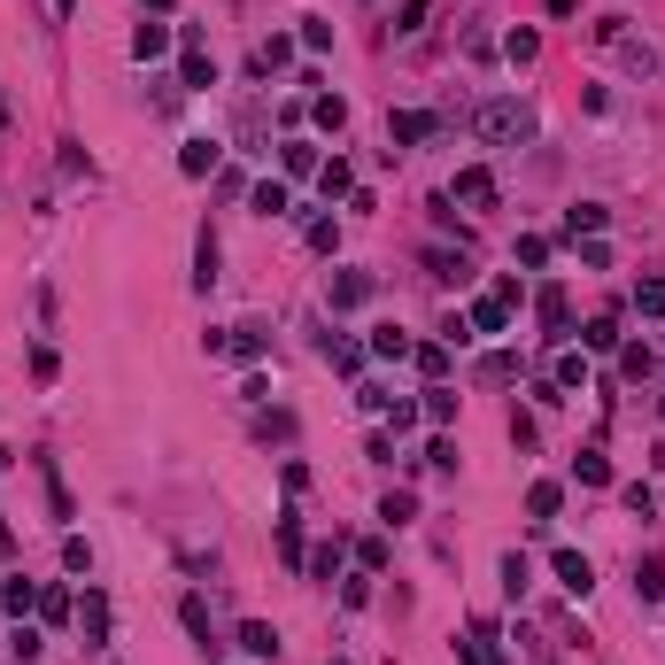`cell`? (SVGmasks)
<instances>
[{"label": "cell", "instance_id": "cell-1", "mask_svg": "<svg viewBox=\"0 0 665 665\" xmlns=\"http://www.w3.org/2000/svg\"><path fill=\"white\" fill-rule=\"evenodd\" d=\"M472 132H480V140H488V147H519L526 132H534V116H526L519 101H488V109L472 116Z\"/></svg>", "mask_w": 665, "mask_h": 665}, {"label": "cell", "instance_id": "cell-2", "mask_svg": "<svg viewBox=\"0 0 665 665\" xmlns=\"http://www.w3.org/2000/svg\"><path fill=\"white\" fill-rule=\"evenodd\" d=\"M511 310H519V279H495V287L472 302V318H464V325H472V333H503Z\"/></svg>", "mask_w": 665, "mask_h": 665}, {"label": "cell", "instance_id": "cell-3", "mask_svg": "<svg viewBox=\"0 0 665 665\" xmlns=\"http://www.w3.org/2000/svg\"><path fill=\"white\" fill-rule=\"evenodd\" d=\"M263 348H271V325H256V318L232 325V341H225V333H209V356H248V364H256Z\"/></svg>", "mask_w": 665, "mask_h": 665}, {"label": "cell", "instance_id": "cell-4", "mask_svg": "<svg viewBox=\"0 0 665 665\" xmlns=\"http://www.w3.org/2000/svg\"><path fill=\"white\" fill-rule=\"evenodd\" d=\"M449 202H464V209H495V171L464 163V171H457V186H449Z\"/></svg>", "mask_w": 665, "mask_h": 665}, {"label": "cell", "instance_id": "cell-5", "mask_svg": "<svg viewBox=\"0 0 665 665\" xmlns=\"http://www.w3.org/2000/svg\"><path fill=\"white\" fill-rule=\"evenodd\" d=\"M178 86H186V93H202V86H217V62H209V47H202V31H186V62H178Z\"/></svg>", "mask_w": 665, "mask_h": 665}, {"label": "cell", "instance_id": "cell-6", "mask_svg": "<svg viewBox=\"0 0 665 665\" xmlns=\"http://www.w3.org/2000/svg\"><path fill=\"white\" fill-rule=\"evenodd\" d=\"M418 140H434V116L426 109H395L387 116V155H395V147H418Z\"/></svg>", "mask_w": 665, "mask_h": 665}, {"label": "cell", "instance_id": "cell-7", "mask_svg": "<svg viewBox=\"0 0 665 665\" xmlns=\"http://www.w3.org/2000/svg\"><path fill=\"white\" fill-rule=\"evenodd\" d=\"M78 627H86V650H109V596L101 588L78 596Z\"/></svg>", "mask_w": 665, "mask_h": 665}, {"label": "cell", "instance_id": "cell-8", "mask_svg": "<svg viewBox=\"0 0 665 665\" xmlns=\"http://www.w3.org/2000/svg\"><path fill=\"white\" fill-rule=\"evenodd\" d=\"M550 573H557V588H565V596H588V588H596V565H588L580 550H557Z\"/></svg>", "mask_w": 665, "mask_h": 665}, {"label": "cell", "instance_id": "cell-9", "mask_svg": "<svg viewBox=\"0 0 665 665\" xmlns=\"http://www.w3.org/2000/svg\"><path fill=\"white\" fill-rule=\"evenodd\" d=\"M217 155H225L217 140H186V147H178V171H186V178H209V171H217Z\"/></svg>", "mask_w": 665, "mask_h": 665}, {"label": "cell", "instance_id": "cell-10", "mask_svg": "<svg viewBox=\"0 0 665 665\" xmlns=\"http://www.w3.org/2000/svg\"><path fill=\"white\" fill-rule=\"evenodd\" d=\"M271 542H279V557H287V565H310V550H302V519H294V511H279Z\"/></svg>", "mask_w": 665, "mask_h": 665}, {"label": "cell", "instance_id": "cell-11", "mask_svg": "<svg viewBox=\"0 0 665 665\" xmlns=\"http://www.w3.org/2000/svg\"><path fill=\"white\" fill-rule=\"evenodd\" d=\"M356 302H372V271H341L333 279V310H356Z\"/></svg>", "mask_w": 665, "mask_h": 665}, {"label": "cell", "instance_id": "cell-12", "mask_svg": "<svg viewBox=\"0 0 665 665\" xmlns=\"http://www.w3.org/2000/svg\"><path fill=\"white\" fill-rule=\"evenodd\" d=\"M557 503H565V488H557V480H534V488H526V511H534V526H550Z\"/></svg>", "mask_w": 665, "mask_h": 665}, {"label": "cell", "instance_id": "cell-13", "mask_svg": "<svg viewBox=\"0 0 665 665\" xmlns=\"http://www.w3.org/2000/svg\"><path fill=\"white\" fill-rule=\"evenodd\" d=\"M464 665H511L495 650V627H472V635H464Z\"/></svg>", "mask_w": 665, "mask_h": 665}, {"label": "cell", "instance_id": "cell-14", "mask_svg": "<svg viewBox=\"0 0 665 665\" xmlns=\"http://www.w3.org/2000/svg\"><path fill=\"white\" fill-rule=\"evenodd\" d=\"M418 418H426V426H457V395H449V387H426Z\"/></svg>", "mask_w": 665, "mask_h": 665}, {"label": "cell", "instance_id": "cell-15", "mask_svg": "<svg viewBox=\"0 0 665 665\" xmlns=\"http://www.w3.org/2000/svg\"><path fill=\"white\" fill-rule=\"evenodd\" d=\"M240 650H248V658H279V627L248 619V627H240Z\"/></svg>", "mask_w": 665, "mask_h": 665}, {"label": "cell", "instance_id": "cell-16", "mask_svg": "<svg viewBox=\"0 0 665 665\" xmlns=\"http://www.w3.org/2000/svg\"><path fill=\"white\" fill-rule=\"evenodd\" d=\"M287 62H294V39H279V31H271V39L256 47V78H271V70H287Z\"/></svg>", "mask_w": 665, "mask_h": 665}, {"label": "cell", "instance_id": "cell-17", "mask_svg": "<svg viewBox=\"0 0 665 665\" xmlns=\"http://www.w3.org/2000/svg\"><path fill=\"white\" fill-rule=\"evenodd\" d=\"M410 364H418V372H426V379L441 387V379H449V341H426V348H410Z\"/></svg>", "mask_w": 665, "mask_h": 665}, {"label": "cell", "instance_id": "cell-18", "mask_svg": "<svg viewBox=\"0 0 665 665\" xmlns=\"http://www.w3.org/2000/svg\"><path fill=\"white\" fill-rule=\"evenodd\" d=\"M480 379H488V387L519 379V348H495V356H480Z\"/></svg>", "mask_w": 665, "mask_h": 665}, {"label": "cell", "instance_id": "cell-19", "mask_svg": "<svg viewBox=\"0 0 665 665\" xmlns=\"http://www.w3.org/2000/svg\"><path fill=\"white\" fill-rule=\"evenodd\" d=\"M194 287H217V232L194 240Z\"/></svg>", "mask_w": 665, "mask_h": 665}, {"label": "cell", "instance_id": "cell-20", "mask_svg": "<svg viewBox=\"0 0 665 665\" xmlns=\"http://www.w3.org/2000/svg\"><path fill=\"white\" fill-rule=\"evenodd\" d=\"M372 356L403 364V356H410V333H403V325H379V333H372Z\"/></svg>", "mask_w": 665, "mask_h": 665}, {"label": "cell", "instance_id": "cell-21", "mask_svg": "<svg viewBox=\"0 0 665 665\" xmlns=\"http://www.w3.org/2000/svg\"><path fill=\"white\" fill-rule=\"evenodd\" d=\"M580 348H619V318H611V310H604V318H588V325H580Z\"/></svg>", "mask_w": 665, "mask_h": 665}, {"label": "cell", "instance_id": "cell-22", "mask_svg": "<svg viewBox=\"0 0 665 665\" xmlns=\"http://www.w3.org/2000/svg\"><path fill=\"white\" fill-rule=\"evenodd\" d=\"M248 202H256V217H287V186H279V178H263Z\"/></svg>", "mask_w": 665, "mask_h": 665}, {"label": "cell", "instance_id": "cell-23", "mask_svg": "<svg viewBox=\"0 0 665 665\" xmlns=\"http://www.w3.org/2000/svg\"><path fill=\"white\" fill-rule=\"evenodd\" d=\"M325 364H333V372H364V348H356V341H333V333H325Z\"/></svg>", "mask_w": 665, "mask_h": 665}, {"label": "cell", "instance_id": "cell-24", "mask_svg": "<svg viewBox=\"0 0 665 665\" xmlns=\"http://www.w3.org/2000/svg\"><path fill=\"white\" fill-rule=\"evenodd\" d=\"M573 480H588V488H604V480H611L604 449H580V457H573Z\"/></svg>", "mask_w": 665, "mask_h": 665}, {"label": "cell", "instance_id": "cell-25", "mask_svg": "<svg viewBox=\"0 0 665 665\" xmlns=\"http://www.w3.org/2000/svg\"><path fill=\"white\" fill-rule=\"evenodd\" d=\"M163 47H171V31H163V24H140V31H132V55H140V62H155Z\"/></svg>", "mask_w": 665, "mask_h": 665}, {"label": "cell", "instance_id": "cell-26", "mask_svg": "<svg viewBox=\"0 0 665 665\" xmlns=\"http://www.w3.org/2000/svg\"><path fill=\"white\" fill-rule=\"evenodd\" d=\"M619 372H627V379H650V372H658V356H650L642 341H627V348H619Z\"/></svg>", "mask_w": 665, "mask_h": 665}, {"label": "cell", "instance_id": "cell-27", "mask_svg": "<svg viewBox=\"0 0 665 665\" xmlns=\"http://www.w3.org/2000/svg\"><path fill=\"white\" fill-rule=\"evenodd\" d=\"M635 596H642V604H658V596H665V573H658V557H642V565H635Z\"/></svg>", "mask_w": 665, "mask_h": 665}, {"label": "cell", "instance_id": "cell-28", "mask_svg": "<svg viewBox=\"0 0 665 665\" xmlns=\"http://www.w3.org/2000/svg\"><path fill=\"white\" fill-rule=\"evenodd\" d=\"M565 318H573L565 310V287H542V333H565Z\"/></svg>", "mask_w": 665, "mask_h": 665}, {"label": "cell", "instance_id": "cell-29", "mask_svg": "<svg viewBox=\"0 0 665 665\" xmlns=\"http://www.w3.org/2000/svg\"><path fill=\"white\" fill-rule=\"evenodd\" d=\"M318 171V147L310 140H287V178H310Z\"/></svg>", "mask_w": 665, "mask_h": 665}, {"label": "cell", "instance_id": "cell-30", "mask_svg": "<svg viewBox=\"0 0 665 665\" xmlns=\"http://www.w3.org/2000/svg\"><path fill=\"white\" fill-rule=\"evenodd\" d=\"M318 186H325V202H333V194H348V186H356V171H348L341 155H333V163H325V171H318Z\"/></svg>", "mask_w": 665, "mask_h": 665}, {"label": "cell", "instance_id": "cell-31", "mask_svg": "<svg viewBox=\"0 0 665 665\" xmlns=\"http://www.w3.org/2000/svg\"><path fill=\"white\" fill-rule=\"evenodd\" d=\"M310 573H318V580H333V573H341V534H333V542H318V550H310Z\"/></svg>", "mask_w": 665, "mask_h": 665}, {"label": "cell", "instance_id": "cell-32", "mask_svg": "<svg viewBox=\"0 0 665 665\" xmlns=\"http://www.w3.org/2000/svg\"><path fill=\"white\" fill-rule=\"evenodd\" d=\"M565 232H573V240H580V232H604V209H596V202L565 209Z\"/></svg>", "mask_w": 665, "mask_h": 665}, {"label": "cell", "instance_id": "cell-33", "mask_svg": "<svg viewBox=\"0 0 665 665\" xmlns=\"http://www.w3.org/2000/svg\"><path fill=\"white\" fill-rule=\"evenodd\" d=\"M635 310H642V318H665V279H642V287H635Z\"/></svg>", "mask_w": 665, "mask_h": 665}, {"label": "cell", "instance_id": "cell-34", "mask_svg": "<svg viewBox=\"0 0 665 665\" xmlns=\"http://www.w3.org/2000/svg\"><path fill=\"white\" fill-rule=\"evenodd\" d=\"M410 511H418V503H410V488H395L387 503H379V519H387V526H410Z\"/></svg>", "mask_w": 665, "mask_h": 665}, {"label": "cell", "instance_id": "cell-35", "mask_svg": "<svg viewBox=\"0 0 665 665\" xmlns=\"http://www.w3.org/2000/svg\"><path fill=\"white\" fill-rule=\"evenodd\" d=\"M178 619H186V635L209 642V604H202V596H186V604H178Z\"/></svg>", "mask_w": 665, "mask_h": 665}, {"label": "cell", "instance_id": "cell-36", "mask_svg": "<svg viewBox=\"0 0 665 665\" xmlns=\"http://www.w3.org/2000/svg\"><path fill=\"white\" fill-rule=\"evenodd\" d=\"M318 124H325V132H341V124H348V101H341V93H318Z\"/></svg>", "mask_w": 665, "mask_h": 665}, {"label": "cell", "instance_id": "cell-37", "mask_svg": "<svg viewBox=\"0 0 665 665\" xmlns=\"http://www.w3.org/2000/svg\"><path fill=\"white\" fill-rule=\"evenodd\" d=\"M503 55H511V62H534V55H542V39H534V31H511V39H503Z\"/></svg>", "mask_w": 665, "mask_h": 665}, {"label": "cell", "instance_id": "cell-38", "mask_svg": "<svg viewBox=\"0 0 665 665\" xmlns=\"http://www.w3.org/2000/svg\"><path fill=\"white\" fill-rule=\"evenodd\" d=\"M341 604H348V611H364V604H372V573H356V580H341Z\"/></svg>", "mask_w": 665, "mask_h": 665}, {"label": "cell", "instance_id": "cell-39", "mask_svg": "<svg viewBox=\"0 0 665 665\" xmlns=\"http://www.w3.org/2000/svg\"><path fill=\"white\" fill-rule=\"evenodd\" d=\"M310 248H318V256H333V248H341V225H333V217H318V225H310Z\"/></svg>", "mask_w": 665, "mask_h": 665}, {"label": "cell", "instance_id": "cell-40", "mask_svg": "<svg viewBox=\"0 0 665 665\" xmlns=\"http://www.w3.org/2000/svg\"><path fill=\"white\" fill-rule=\"evenodd\" d=\"M426 464H441V472H457V441H449V434H434V441H426Z\"/></svg>", "mask_w": 665, "mask_h": 665}, {"label": "cell", "instance_id": "cell-41", "mask_svg": "<svg viewBox=\"0 0 665 665\" xmlns=\"http://www.w3.org/2000/svg\"><path fill=\"white\" fill-rule=\"evenodd\" d=\"M39 650H47V642H39V627H16V665H39Z\"/></svg>", "mask_w": 665, "mask_h": 665}, {"label": "cell", "instance_id": "cell-42", "mask_svg": "<svg viewBox=\"0 0 665 665\" xmlns=\"http://www.w3.org/2000/svg\"><path fill=\"white\" fill-rule=\"evenodd\" d=\"M0 604L24 611V604H39V588H31V580H8V588H0Z\"/></svg>", "mask_w": 665, "mask_h": 665}, {"label": "cell", "instance_id": "cell-43", "mask_svg": "<svg viewBox=\"0 0 665 665\" xmlns=\"http://www.w3.org/2000/svg\"><path fill=\"white\" fill-rule=\"evenodd\" d=\"M62 565H70V573H93V550H86V542H78V534L62 542Z\"/></svg>", "mask_w": 665, "mask_h": 665}, {"label": "cell", "instance_id": "cell-44", "mask_svg": "<svg viewBox=\"0 0 665 665\" xmlns=\"http://www.w3.org/2000/svg\"><path fill=\"white\" fill-rule=\"evenodd\" d=\"M302 47H310V55H325V47H333V24H318V16H310V24H302Z\"/></svg>", "mask_w": 665, "mask_h": 665}, {"label": "cell", "instance_id": "cell-45", "mask_svg": "<svg viewBox=\"0 0 665 665\" xmlns=\"http://www.w3.org/2000/svg\"><path fill=\"white\" fill-rule=\"evenodd\" d=\"M588 379V356H557V387H580Z\"/></svg>", "mask_w": 665, "mask_h": 665}, {"label": "cell", "instance_id": "cell-46", "mask_svg": "<svg viewBox=\"0 0 665 665\" xmlns=\"http://www.w3.org/2000/svg\"><path fill=\"white\" fill-rule=\"evenodd\" d=\"M0 557H16V526H8V511H0Z\"/></svg>", "mask_w": 665, "mask_h": 665}, {"label": "cell", "instance_id": "cell-47", "mask_svg": "<svg viewBox=\"0 0 665 665\" xmlns=\"http://www.w3.org/2000/svg\"><path fill=\"white\" fill-rule=\"evenodd\" d=\"M573 8H580V0H550V16H573Z\"/></svg>", "mask_w": 665, "mask_h": 665}, {"label": "cell", "instance_id": "cell-48", "mask_svg": "<svg viewBox=\"0 0 665 665\" xmlns=\"http://www.w3.org/2000/svg\"><path fill=\"white\" fill-rule=\"evenodd\" d=\"M70 8H78V0H55V16H70Z\"/></svg>", "mask_w": 665, "mask_h": 665}, {"label": "cell", "instance_id": "cell-49", "mask_svg": "<svg viewBox=\"0 0 665 665\" xmlns=\"http://www.w3.org/2000/svg\"><path fill=\"white\" fill-rule=\"evenodd\" d=\"M147 8H171V0H147Z\"/></svg>", "mask_w": 665, "mask_h": 665}, {"label": "cell", "instance_id": "cell-50", "mask_svg": "<svg viewBox=\"0 0 665 665\" xmlns=\"http://www.w3.org/2000/svg\"><path fill=\"white\" fill-rule=\"evenodd\" d=\"M0 132H8V109H0Z\"/></svg>", "mask_w": 665, "mask_h": 665}, {"label": "cell", "instance_id": "cell-51", "mask_svg": "<svg viewBox=\"0 0 665 665\" xmlns=\"http://www.w3.org/2000/svg\"><path fill=\"white\" fill-rule=\"evenodd\" d=\"M333 665H341V658H333Z\"/></svg>", "mask_w": 665, "mask_h": 665}]
</instances>
